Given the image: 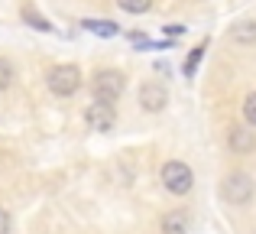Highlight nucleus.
Masks as SVG:
<instances>
[{
    "instance_id": "obj_1",
    "label": "nucleus",
    "mask_w": 256,
    "mask_h": 234,
    "mask_svg": "<svg viewBox=\"0 0 256 234\" xmlns=\"http://www.w3.org/2000/svg\"><path fill=\"white\" fill-rule=\"evenodd\" d=\"M46 85H49L52 95L68 98L82 88V72H78V65H56V69H49V75H46Z\"/></svg>"
},
{
    "instance_id": "obj_2",
    "label": "nucleus",
    "mask_w": 256,
    "mask_h": 234,
    "mask_svg": "<svg viewBox=\"0 0 256 234\" xmlns=\"http://www.w3.org/2000/svg\"><path fill=\"white\" fill-rule=\"evenodd\" d=\"M162 185L172 192V195H188L194 185V172L188 163H182V159H169V163L162 166Z\"/></svg>"
},
{
    "instance_id": "obj_3",
    "label": "nucleus",
    "mask_w": 256,
    "mask_h": 234,
    "mask_svg": "<svg viewBox=\"0 0 256 234\" xmlns=\"http://www.w3.org/2000/svg\"><path fill=\"white\" fill-rule=\"evenodd\" d=\"M253 179L246 176V172H230V176L224 179V185H220V195L227 198L230 205H246L253 198Z\"/></svg>"
},
{
    "instance_id": "obj_4",
    "label": "nucleus",
    "mask_w": 256,
    "mask_h": 234,
    "mask_svg": "<svg viewBox=\"0 0 256 234\" xmlns=\"http://www.w3.org/2000/svg\"><path fill=\"white\" fill-rule=\"evenodd\" d=\"M84 120H88V127H91V130L107 133V130H114V124H117V111H114L110 101L94 98V104H88V111H84Z\"/></svg>"
},
{
    "instance_id": "obj_5",
    "label": "nucleus",
    "mask_w": 256,
    "mask_h": 234,
    "mask_svg": "<svg viewBox=\"0 0 256 234\" xmlns=\"http://www.w3.org/2000/svg\"><path fill=\"white\" fill-rule=\"evenodd\" d=\"M124 95V75L120 72H98V78H94V98H100V101H117V98Z\"/></svg>"
},
{
    "instance_id": "obj_6",
    "label": "nucleus",
    "mask_w": 256,
    "mask_h": 234,
    "mask_svg": "<svg viewBox=\"0 0 256 234\" xmlns=\"http://www.w3.org/2000/svg\"><path fill=\"white\" fill-rule=\"evenodd\" d=\"M166 104H169V91H166L162 82H146V85H140V108H143V111L159 114Z\"/></svg>"
},
{
    "instance_id": "obj_7",
    "label": "nucleus",
    "mask_w": 256,
    "mask_h": 234,
    "mask_svg": "<svg viewBox=\"0 0 256 234\" xmlns=\"http://www.w3.org/2000/svg\"><path fill=\"white\" fill-rule=\"evenodd\" d=\"M234 153H250L256 146V133L253 130H244V127H230V137H227Z\"/></svg>"
},
{
    "instance_id": "obj_8",
    "label": "nucleus",
    "mask_w": 256,
    "mask_h": 234,
    "mask_svg": "<svg viewBox=\"0 0 256 234\" xmlns=\"http://www.w3.org/2000/svg\"><path fill=\"white\" fill-rule=\"evenodd\" d=\"M188 224H192V218H188V211H169V215L162 218V234H188Z\"/></svg>"
},
{
    "instance_id": "obj_9",
    "label": "nucleus",
    "mask_w": 256,
    "mask_h": 234,
    "mask_svg": "<svg viewBox=\"0 0 256 234\" xmlns=\"http://www.w3.org/2000/svg\"><path fill=\"white\" fill-rule=\"evenodd\" d=\"M230 39H234V43H244V46L256 43V23H253V20H240V23L230 30Z\"/></svg>"
},
{
    "instance_id": "obj_10",
    "label": "nucleus",
    "mask_w": 256,
    "mask_h": 234,
    "mask_svg": "<svg viewBox=\"0 0 256 234\" xmlns=\"http://www.w3.org/2000/svg\"><path fill=\"white\" fill-rule=\"evenodd\" d=\"M84 30H91V33H98V36H117V23H110V20H84Z\"/></svg>"
},
{
    "instance_id": "obj_11",
    "label": "nucleus",
    "mask_w": 256,
    "mask_h": 234,
    "mask_svg": "<svg viewBox=\"0 0 256 234\" xmlns=\"http://www.w3.org/2000/svg\"><path fill=\"white\" fill-rule=\"evenodd\" d=\"M23 20H26V23H32V30L52 33V23H49V20H42V17H39L36 10H30V7H26V10H23Z\"/></svg>"
},
{
    "instance_id": "obj_12",
    "label": "nucleus",
    "mask_w": 256,
    "mask_h": 234,
    "mask_svg": "<svg viewBox=\"0 0 256 234\" xmlns=\"http://www.w3.org/2000/svg\"><path fill=\"white\" fill-rule=\"evenodd\" d=\"M204 49H208V39L204 43H198L192 49V56H188V62H185V75H194V69H198V62H201V56H204Z\"/></svg>"
},
{
    "instance_id": "obj_13",
    "label": "nucleus",
    "mask_w": 256,
    "mask_h": 234,
    "mask_svg": "<svg viewBox=\"0 0 256 234\" xmlns=\"http://www.w3.org/2000/svg\"><path fill=\"white\" fill-rule=\"evenodd\" d=\"M13 78H16V75H13L10 59H4V56H0V91H6V88H10V85H13Z\"/></svg>"
},
{
    "instance_id": "obj_14",
    "label": "nucleus",
    "mask_w": 256,
    "mask_h": 234,
    "mask_svg": "<svg viewBox=\"0 0 256 234\" xmlns=\"http://www.w3.org/2000/svg\"><path fill=\"white\" fill-rule=\"evenodd\" d=\"M120 4V10H126V13H146L152 7V0H117Z\"/></svg>"
},
{
    "instance_id": "obj_15",
    "label": "nucleus",
    "mask_w": 256,
    "mask_h": 234,
    "mask_svg": "<svg viewBox=\"0 0 256 234\" xmlns=\"http://www.w3.org/2000/svg\"><path fill=\"white\" fill-rule=\"evenodd\" d=\"M244 117H246L250 127H256V91H250V95L244 98Z\"/></svg>"
},
{
    "instance_id": "obj_16",
    "label": "nucleus",
    "mask_w": 256,
    "mask_h": 234,
    "mask_svg": "<svg viewBox=\"0 0 256 234\" xmlns=\"http://www.w3.org/2000/svg\"><path fill=\"white\" fill-rule=\"evenodd\" d=\"M0 234H10V215H6V208H0Z\"/></svg>"
},
{
    "instance_id": "obj_17",
    "label": "nucleus",
    "mask_w": 256,
    "mask_h": 234,
    "mask_svg": "<svg viewBox=\"0 0 256 234\" xmlns=\"http://www.w3.org/2000/svg\"><path fill=\"white\" fill-rule=\"evenodd\" d=\"M166 33H169V36H185V26H182V23H169Z\"/></svg>"
}]
</instances>
